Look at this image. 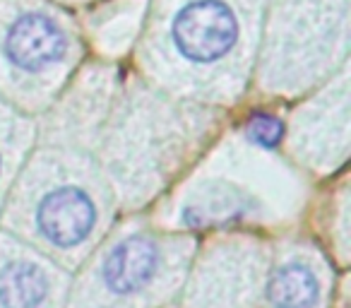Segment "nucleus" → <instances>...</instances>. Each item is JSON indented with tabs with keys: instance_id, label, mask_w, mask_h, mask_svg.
<instances>
[{
	"instance_id": "nucleus-1",
	"label": "nucleus",
	"mask_w": 351,
	"mask_h": 308,
	"mask_svg": "<svg viewBox=\"0 0 351 308\" xmlns=\"http://www.w3.org/2000/svg\"><path fill=\"white\" fill-rule=\"evenodd\" d=\"M269 0H154L142 60L188 97H234L253 63Z\"/></svg>"
},
{
	"instance_id": "nucleus-2",
	"label": "nucleus",
	"mask_w": 351,
	"mask_h": 308,
	"mask_svg": "<svg viewBox=\"0 0 351 308\" xmlns=\"http://www.w3.org/2000/svg\"><path fill=\"white\" fill-rule=\"evenodd\" d=\"M75 25L46 0H0V87L41 102L75 65Z\"/></svg>"
},
{
	"instance_id": "nucleus-3",
	"label": "nucleus",
	"mask_w": 351,
	"mask_h": 308,
	"mask_svg": "<svg viewBox=\"0 0 351 308\" xmlns=\"http://www.w3.org/2000/svg\"><path fill=\"white\" fill-rule=\"evenodd\" d=\"M263 80L277 89H301L346 51L349 0H269Z\"/></svg>"
},
{
	"instance_id": "nucleus-4",
	"label": "nucleus",
	"mask_w": 351,
	"mask_h": 308,
	"mask_svg": "<svg viewBox=\"0 0 351 308\" xmlns=\"http://www.w3.org/2000/svg\"><path fill=\"white\" fill-rule=\"evenodd\" d=\"M104 200L97 183L73 159H46L32 171L22 196V222L49 250L75 255L101 229Z\"/></svg>"
},
{
	"instance_id": "nucleus-5",
	"label": "nucleus",
	"mask_w": 351,
	"mask_h": 308,
	"mask_svg": "<svg viewBox=\"0 0 351 308\" xmlns=\"http://www.w3.org/2000/svg\"><path fill=\"white\" fill-rule=\"evenodd\" d=\"M186 263L178 241L135 231L104 253L77 308H145L171 292Z\"/></svg>"
},
{
	"instance_id": "nucleus-6",
	"label": "nucleus",
	"mask_w": 351,
	"mask_h": 308,
	"mask_svg": "<svg viewBox=\"0 0 351 308\" xmlns=\"http://www.w3.org/2000/svg\"><path fill=\"white\" fill-rule=\"evenodd\" d=\"M58 274L17 246L0 244V308H56Z\"/></svg>"
},
{
	"instance_id": "nucleus-7",
	"label": "nucleus",
	"mask_w": 351,
	"mask_h": 308,
	"mask_svg": "<svg viewBox=\"0 0 351 308\" xmlns=\"http://www.w3.org/2000/svg\"><path fill=\"white\" fill-rule=\"evenodd\" d=\"M322 292L320 270L303 255L282 260L265 287L269 308H320Z\"/></svg>"
},
{
	"instance_id": "nucleus-8",
	"label": "nucleus",
	"mask_w": 351,
	"mask_h": 308,
	"mask_svg": "<svg viewBox=\"0 0 351 308\" xmlns=\"http://www.w3.org/2000/svg\"><path fill=\"white\" fill-rule=\"evenodd\" d=\"M22 135H25V126L12 113H8L5 106H0V188L10 171V162L17 157L15 147L22 140Z\"/></svg>"
},
{
	"instance_id": "nucleus-9",
	"label": "nucleus",
	"mask_w": 351,
	"mask_h": 308,
	"mask_svg": "<svg viewBox=\"0 0 351 308\" xmlns=\"http://www.w3.org/2000/svg\"><path fill=\"white\" fill-rule=\"evenodd\" d=\"M284 135V126L277 116L272 113H255L245 126V137L253 142L255 147L263 150H274Z\"/></svg>"
}]
</instances>
